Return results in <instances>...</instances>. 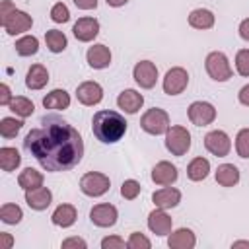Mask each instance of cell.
I'll return each mask as SVG.
<instances>
[{
  "mask_svg": "<svg viewBox=\"0 0 249 249\" xmlns=\"http://www.w3.org/2000/svg\"><path fill=\"white\" fill-rule=\"evenodd\" d=\"M23 146L47 171H68L84 156V140L78 128L58 115H45L41 126L27 132Z\"/></svg>",
  "mask_w": 249,
  "mask_h": 249,
  "instance_id": "cell-1",
  "label": "cell"
},
{
  "mask_svg": "<svg viewBox=\"0 0 249 249\" xmlns=\"http://www.w3.org/2000/svg\"><path fill=\"white\" fill-rule=\"evenodd\" d=\"M126 121L121 113L117 111H111V109H103V111H97L91 119V130H93V136L99 140V142H105V144H113V142H119L124 132H126Z\"/></svg>",
  "mask_w": 249,
  "mask_h": 249,
  "instance_id": "cell-2",
  "label": "cell"
},
{
  "mask_svg": "<svg viewBox=\"0 0 249 249\" xmlns=\"http://www.w3.org/2000/svg\"><path fill=\"white\" fill-rule=\"evenodd\" d=\"M0 23L6 29L8 35H18V33H23V31L31 29L33 19H31L29 14L18 10L10 0H4L0 4Z\"/></svg>",
  "mask_w": 249,
  "mask_h": 249,
  "instance_id": "cell-3",
  "label": "cell"
},
{
  "mask_svg": "<svg viewBox=\"0 0 249 249\" xmlns=\"http://www.w3.org/2000/svg\"><path fill=\"white\" fill-rule=\"evenodd\" d=\"M165 148L171 156H185L191 148V132L185 126H169L165 132Z\"/></svg>",
  "mask_w": 249,
  "mask_h": 249,
  "instance_id": "cell-4",
  "label": "cell"
},
{
  "mask_svg": "<svg viewBox=\"0 0 249 249\" xmlns=\"http://www.w3.org/2000/svg\"><path fill=\"white\" fill-rule=\"evenodd\" d=\"M204 66H206V72L212 80L216 82H226L231 78V66H230V60L224 53L220 51H212L206 60H204Z\"/></svg>",
  "mask_w": 249,
  "mask_h": 249,
  "instance_id": "cell-5",
  "label": "cell"
},
{
  "mask_svg": "<svg viewBox=\"0 0 249 249\" xmlns=\"http://www.w3.org/2000/svg\"><path fill=\"white\" fill-rule=\"evenodd\" d=\"M140 126L142 130H146L148 134H163L167 132L169 128V115L163 111V109H158V107H152L148 109L142 119H140Z\"/></svg>",
  "mask_w": 249,
  "mask_h": 249,
  "instance_id": "cell-6",
  "label": "cell"
},
{
  "mask_svg": "<svg viewBox=\"0 0 249 249\" xmlns=\"http://www.w3.org/2000/svg\"><path fill=\"white\" fill-rule=\"evenodd\" d=\"M109 187H111L109 177L99 171H89L80 179V191L88 196H101L109 191Z\"/></svg>",
  "mask_w": 249,
  "mask_h": 249,
  "instance_id": "cell-7",
  "label": "cell"
},
{
  "mask_svg": "<svg viewBox=\"0 0 249 249\" xmlns=\"http://www.w3.org/2000/svg\"><path fill=\"white\" fill-rule=\"evenodd\" d=\"M187 115H189V121H191L193 124H196V126H206V124H210V123L216 119V109H214V105L208 103V101H193V103L189 105Z\"/></svg>",
  "mask_w": 249,
  "mask_h": 249,
  "instance_id": "cell-8",
  "label": "cell"
},
{
  "mask_svg": "<svg viewBox=\"0 0 249 249\" xmlns=\"http://www.w3.org/2000/svg\"><path fill=\"white\" fill-rule=\"evenodd\" d=\"M187 84H189V74H187V70L181 68V66H175V68L167 70V74H165V78H163V91H165L167 95H179V93L185 91Z\"/></svg>",
  "mask_w": 249,
  "mask_h": 249,
  "instance_id": "cell-9",
  "label": "cell"
},
{
  "mask_svg": "<svg viewBox=\"0 0 249 249\" xmlns=\"http://www.w3.org/2000/svg\"><path fill=\"white\" fill-rule=\"evenodd\" d=\"M204 148H206L212 156L224 158V156L230 154L231 140H230V136H228L224 130H210V132L204 136Z\"/></svg>",
  "mask_w": 249,
  "mask_h": 249,
  "instance_id": "cell-10",
  "label": "cell"
},
{
  "mask_svg": "<svg viewBox=\"0 0 249 249\" xmlns=\"http://www.w3.org/2000/svg\"><path fill=\"white\" fill-rule=\"evenodd\" d=\"M132 76H134V82L144 88V89H150L156 86V80H158V68L154 62L150 60H140L136 62L134 70H132Z\"/></svg>",
  "mask_w": 249,
  "mask_h": 249,
  "instance_id": "cell-11",
  "label": "cell"
},
{
  "mask_svg": "<svg viewBox=\"0 0 249 249\" xmlns=\"http://www.w3.org/2000/svg\"><path fill=\"white\" fill-rule=\"evenodd\" d=\"M117 218H119V212H117V208H115L113 204H109V202L95 204V206L91 208V212H89V220H91L95 226H99V228H111V226H115Z\"/></svg>",
  "mask_w": 249,
  "mask_h": 249,
  "instance_id": "cell-12",
  "label": "cell"
},
{
  "mask_svg": "<svg viewBox=\"0 0 249 249\" xmlns=\"http://www.w3.org/2000/svg\"><path fill=\"white\" fill-rule=\"evenodd\" d=\"M72 33H74V37H76L78 41L89 43V41H93V39L97 37V33H99V21H97L95 18H80V19L74 23Z\"/></svg>",
  "mask_w": 249,
  "mask_h": 249,
  "instance_id": "cell-13",
  "label": "cell"
},
{
  "mask_svg": "<svg viewBox=\"0 0 249 249\" xmlns=\"http://www.w3.org/2000/svg\"><path fill=\"white\" fill-rule=\"evenodd\" d=\"M76 97L82 105H97L103 99V88L97 82H82L76 88Z\"/></svg>",
  "mask_w": 249,
  "mask_h": 249,
  "instance_id": "cell-14",
  "label": "cell"
},
{
  "mask_svg": "<svg viewBox=\"0 0 249 249\" xmlns=\"http://www.w3.org/2000/svg\"><path fill=\"white\" fill-rule=\"evenodd\" d=\"M171 226H173V220H171V216L165 214L163 208H156L148 214V228H150L152 233L167 235L171 231Z\"/></svg>",
  "mask_w": 249,
  "mask_h": 249,
  "instance_id": "cell-15",
  "label": "cell"
},
{
  "mask_svg": "<svg viewBox=\"0 0 249 249\" xmlns=\"http://www.w3.org/2000/svg\"><path fill=\"white\" fill-rule=\"evenodd\" d=\"M177 175H179L177 173V167L171 161H160L152 169V181L156 185H163V187L173 185L177 181Z\"/></svg>",
  "mask_w": 249,
  "mask_h": 249,
  "instance_id": "cell-16",
  "label": "cell"
},
{
  "mask_svg": "<svg viewBox=\"0 0 249 249\" xmlns=\"http://www.w3.org/2000/svg\"><path fill=\"white\" fill-rule=\"evenodd\" d=\"M117 105L119 109H123L124 113L128 115H134L138 113V109L144 105V95L138 93L136 89H123L117 97Z\"/></svg>",
  "mask_w": 249,
  "mask_h": 249,
  "instance_id": "cell-17",
  "label": "cell"
},
{
  "mask_svg": "<svg viewBox=\"0 0 249 249\" xmlns=\"http://www.w3.org/2000/svg\"><path fill=\"white\" fill-rule=\"evenodd\" d=\"M86 58H88V64L91 68L101 70V68H107L111 64V51H109V47L99 43V45H93V47L88 49Z\"/></svg>",
  "mask_w": 249,
  "mask_h": 249,
  "instance_id": "cell-18",
  "label": "cell"
},
{
  "mask_svg": "<svg viewBox=\"0 0 249 249\" xmlns=\"http://www.w3.org/2000/svg\"><path fill=\"white\" fill-rule=\"evenodd\" d=\"M53 200V193L47 187H37V189H29L25 191V202L29 204V208L33 210H45Z\"/></svg>",
  "mask_w": 249,
  "mask_h": 249,
  "instance_id": "cell-19",
  "label": "cell"
},
{
  "mask_svg": "<svg viewBox=\"0 0 249 249\" xmlns=\"http://www.w3.org/2000/svg\"><path fill=\"white\" fill-rule=\"evenodd\" d=\"M152 200H154V204L158 208H163V210L165 208H173V206H177L181 202V193L177 189H173V187H163V189H160V191H156L152 195Z\"/></svg>",
  "mask_w": 249,
  "mask_h": 249,
  "instance_id": "cell-20",
  "label": "cell"
},
{
  "mask_svg": "<svg viewBox=\"0 0 249 249\" xmlns=\"http://www.w3.org/2000/svg\"><path fill=\"white\" fill-rule=\"evenodd\" d=\"M167 245L171 249H193L196 245V237L189 228H179L167 237Z\"/></svg>",
  "mask_w": 249,
  "mask_h": 249,
  "instance_id": "cell-21",
  "label": "cell"
},
{
  "mask_svg": "<svg viewBox=\"0 0 249 249\" xmlns=\"http://www.w3.org/2000/svg\"><path fill=\"white\" fill-rule=\"evenodd\" d=\"M49 82V72L43 64H33L29 70H27V76H25V86L29 89H41L45 88Z\"/></svg>",
  "mask_w": 249,
  "mask_h": 249,
  "instance_id": "cell-22",
  "label": "cell"
},
{
  "mask_svg": "<svg viewBox=\"0 0 249 249\" xmlns=\"http://www.w3.org/2000/svg\"><path fill=\"white\" fill-rule=\"evenodd\" d=\"M78 214H76V208L72 204H60L56 206V210L53 212L51 220L54 226H60V228H70L74 222H76Z\"/></svg>",
  "mask_w": 249,
  "mask_h": 249,
  "instance_id": "cell-23",
  "label": "cell"
},
{
  "mask_svg": "<svg viewBox=\"0 0 249 249\" xmlns=\"http://www.w3.org/2000/svg\"><path fill=\"white\" fill-rule=\"evenodd\" d=\"M216 181L222 187H233L239 183V169L233 163H222L216 169Z\"/></svg>",
  "mask_w": 249,
  "mask_h": 249,
  "instance_id": "cell-24",
  "label": "cell"
},
{
  "mask_svg": "<svg viewBox=\"0 0 249 249\" xmlns=\"http://www.w3.org/2000/svg\"><path fill=\"white\" fill-rule=\"evenodd\" d=\"M189 23L195 29H210L214 25V14L206 8H196L189 14Z\"/></svg>",
  "mask_w": 249,
  "mask_h": 249,
  "instance_id": "cell-25",
  "label": "cell"
},
{
  "mask_svg": "<svg viewBox=\"0 0 249 249\" xmlns=\"http://www.w3.org/2000/svg\"><path fill=\"white\" fill-rule=\"evenodd\" d=\"M208 173H210V161L206 158L198 156V158L191 160V163L187 165V175L191 181H202L208 177Z\"/></svg>",
  "mask_w": 249,
  "mask_h": 249,
  "instance_id": "cell-26",
  "label": "cell"
},
{
  "mask_svg": "<svg viewBox=\"0 0 249 249\" xmlns=\"http://www.w3.org/2000/svg\"><path fill=\"white\" fill-rule=\"evenodd\" d=\"M43 105H45V109H56V111L68 109V105H70V95H68L64 89H53L51 93H47V95L43 97Z\"/></svg>",
  "mask_w": 249,
  "mask_h": 249,
  "instance_id": "cell-27",
  "label": "cell"
},
{
  "mask_svg": "<svg viewBox=\"0 0 249 249\" xmlns=\"http://www.w3.org/2000/svg\"><path fill=\"white\" fill-rule=\"evenodd\" d=\"M18 183H19V187H21L23 191L37 189V187L43 185V173L37 171V169H33V167H25V169L19 173Z\"/></svg>",
  "mask_w": 249,
  "mask_h": 249,
  "instance_id": "cell-28",
  "label": "cell"
},
{
  "mask_svg": "<svg viewBox=\"0 0 249 249\" xmlns=\"http://www.w3.org/2000/svg\"><path fill=\"white\" fill-rule=\"evenodd\" d=\"M19 163H21V156L16 148H12V146L0 148V167L4 171H14Z\"/></svg>",
  "mask_w": 249,
  "mask_h": 249,
  "instance_id": "cell-29",
  "label": "cell"
},
{
  "mask_svg": "<svg viewBox=\"0 0 249 249\" xmlns=\"http://www.w3.org/2000/svg\"><path fill=\"white\" fill-rule=\"evenodd\" d=\"M45 41H47V47H49L51 53H62L66 49V45H68L66 35L62 31H58V29H49L45 33Z\"/></svg>",
  "mask_w": 249,
  "mask_h": 249,
  "instance_id": "cell-30",
  "label": "cell"
},
{
  "mask_svg": "<svg viewBox=\"0 0 249 249\" xmlns=\"http://www.w3.org/2000/svg\"><path fill=\"white\" fill-rule=\"evenodd\" d=\"M14 47H16V53L19 56H31L39 51V41L33 35H25V37H19Z\"/></svg>",
  "mask_w": 249,
  "mask_h": 249,
  "instance_id": "cell-31",
  "label": "cell"
},
{
  "mask_svg": "<svg viewBox=\"0 0 249 249\" xmlns=\"http://www.w3.org/2000/svg\"><path fill=\"white\" fill-rule=\"evenodd\" d=\"M10 111H14L18 117L25 119V117H31V115H33L35 105H33V101H29L27 97L18 95V97L12 99V103H10Z\"/></svg>",
  "mask_w": 249,
  "mask_h": 249,
  "instance_id": "cell-32",
  "label": "cell"
},
{
  "mask_svg": "<svg viewBox=\"0 0 249 249\" xmlns=\"http://www.w3.org/2000/svg\"><path fill=\"white\" fill-rule=\"evenodd\" d=\"M0 218H2L4 224H18V222L23 218V212H21V208H19L18 204L8 202V204H2V208H0Z\"/></svg>",
  "mask_w": 249,
  "mask_h": 249,
  "instance_id": "cell-33",
  "label": "cell"
},
{
  "mask_svg": "<svg viewBox=\"0 0 249 249\" xmlns=\"http://www.w3.org/2000/svg\"><path fill=\"white\" fill-rule=\"evenodd\" d=\"M21 126H23V123H21L19 119L4 117V119L0 121V134H2L4 138H14V136L21 130Z\"/></svg>",
  "mask_w": 249,
  "mask_h": 249,
  "instance_id": "cell-34",
  "label": "cell"
},
{
  "mask_svg": "<svg viewBox=\"0 0 249 249\" xmlns=\"http://www.w3.org/2000/svg\"><path fill=\"white\" fill-rule=\"evenodd\" d=\"M235 150L239 158H249V128H241L235 136Z\"/></svg>",
  "mask_w": 249,
  "mask_h": 249,
  "instance_id": "cell-35",
  "label": "cell"
},
{
  "mask_svg": "<svg viewBox=\"0 0 249 249\" xmlns=\"http://www.w3.org/2000/svg\"><path fill=\"white\" fill-rule=\"evenodd\" d=\"M140 183L138 181H134V179H126L123 185H121V195L126 198V200H132V198H136L138 195H140Z\"/></svg>",
  "mask_w": 249,
  "mask_h": 249,
  "instance_id": "cell-36",
  "label": "cell"
},
{
  "mask_svg": "<svg viewBox=\"0 0 249 249\" xmlns=\"http://www.w3.org/2000/svg\"><path fill=\"white\" fill-rule=\"evenodd\" d=\"M51 19L56 21V23H66V21L70 19V12H68L66 4H62V2L54 4V6L51 8Z\"/></svg>",
  "mask_w": 249,
  "mask_h": 249,
  "instance_id": "cell-37",
  "label": "cell"
},
{
  "mask_svg": "<svg viewBox=\"0 0 249 249\" xmlns=\"http://www.w3.org/2000/svg\"><path fill=\"white\" fill-rule=\"evenodd\" d=\"M126 245H128L130 249H150V247H152L150 239H148L144 233H140V231H134V233H130V237H128Z\"/></svg>",
  "mask_w": 249,
  "mask_h": 249,
  "instance_id": "cell-38",
  "label": "cell"
},
{
  "mask_svg": "<svg viewBox=\"0 0 249 249\" xmlns=\"http://www.w3.org/2000/svg\"><path fill=\"white\" fill-rule=\"evenodd\" d=\"M235 68L241 76H249V49H241L235 54Z\"/></svg>",
  "mask_w": 249,
  "mask_h": 249,
  "instance_id": "cell-39",
  "label": "cell"
},
{
  "mask_svg": "<svg viewBox=\"0 0 249 249\" xmlns=\"http://www.w3.org/2000/svg\"><path fill=\"white\" fill-rule=\"evenodd\" d=\"M101 247H103V249H124V247H128V245H126L124 239H121L119 235H111V237H105V239L101 241Z\"/></svg>",
  "mask_w": 249,
  "mask_h": 249,
  "instance_id": "cell-40",
  "label": "cell"
},
{
  "mask_svg": "<svg viewBox=\"0 0 249 249\" xmlns=\"http://www.w3.org/2000/svg\"><path fill=\"white\" fill-rule=\"evenodd\" d=\"M70 247H80V249H86L88 243L82 239V237H68L62 241V249H70Z\"/></svg>",
  "mask_w": 249,
  "mask_h": 249,
  "instance_id": "cell-41",
  "label": "cell"
},
{
  "mask_svg": "<svg viewBox=\"0 0 249 249\" xmlns=\"http://www.w3.org/2000/svg\"><path fill=\"white\" fill-rule=\"evenodd\" d=\"M12 103V93L8 84H0V105H10Z\"/></svg>",
  "mask_w": 249,
  "mask_h": 249,
  "instance_id": "cell-42",
  "label": "cell"
},
{
  "mask_svg": "<svg viewBox=\"0 0 249 249\" xmlns=\"http://www.w3.org/2000/svg\"><path fill=\"white\" fill-rule=\"evenodd\" d=\"M237 99H239V103H241V105H247V107H249V84H247V86H243V88L239 89Z\"/></svg>",
  "mask_w": 249,
  "mask_h": 249,
  "instance_id": "cell-43",
  "label": "cell"
},
{
  "mask_svg": "<svg viewBox=\"0 0 249 249\" xmlns=\"http://www.w3.org/2000/svg\"><path fill=\"white\" fill-rule=\"evenodd\" d=\"M74 4L80 10H93L97 6V0H74Z\"/></svg>",
  "mask_w": 249,
  "mask_h": 249,
  "instance_id": "cell-44",
  "label": "cell"
},
{
  "mask_svg": "<svg viewBox=\"0 0 249 249\" xmlns=\"http://www.w3.org/2000/svg\"><path fill=\"white\" fill-rule=\"evenodd\" d=\"M239 37L245 39V41H249V18L239 23Z\"/></svg>",
  "mask_w": 249,
  "mask_h": 249,
  "instance_id": "cell-45",
  "label": "cell"
},
{
  "mask_svg": "<svg viewBox=\"0 0 249 249\" xmlns=\"http://www.w3.org/2000/svg\"><path fill=\"white\" fill-rule=\"evenodd\" d=\"M0 249H8L10 245H12V237H10V233H0Z\"/></svg>",
  "mask_w": 249,
  "mask_h": 249,
  "instance_id": "cell-46",
  "label": "cell"
},
{
  "mask_svg": "<svg viewBox=\"0 0 249 249\" xmlns=\"http://www.w3.org/2000/svg\"><path fill=\"white\" fill-rule=\"evenodd\" d=\"M109 6H113V8H119V6H124L128 0H105Z\"/></svg>",
  "mask_w": 249,
  "mask_h": 249,
  "instance_id": "cell-47",
  "label": "cell"
},
{
  "mask_svg": "<svg viewBox=\"0 0 249 249\" xmlns=\"http://www.w3.org/2000/svg\"><path fill=\"white\" fill-rule=\"evenodd\" d=\"M231 247H249V241H233Z\"/></svg>",
  "mask_w": 249,
  "mask_h": 249,
  "instance_id": "cell-48",
  "label": "cell"
}]
</instances>
